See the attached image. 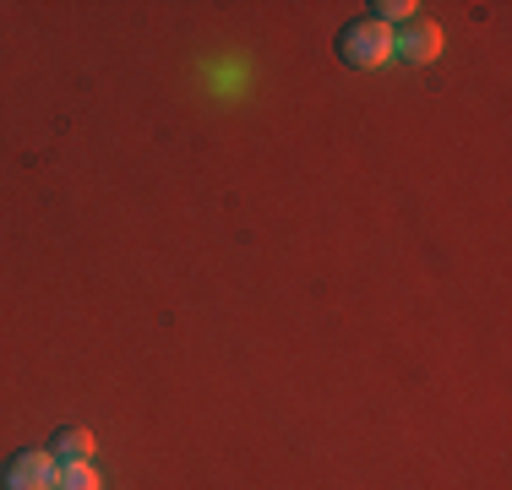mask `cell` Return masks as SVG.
I'll return each instance as SVG.
<instances>
[{"label":"cell","instance_id":"obj_5","mask_svg":"<svg viewBox=\"0 0 512 490\" xmlns=\"http://www.w3.org/2000/svg\"><path fill=\"white\" fill-rule=\"evenodd\" d=\"M55 490H104V480H99V469H93V463H60Z\"/></svg>","mask_w":512,"mask_h":490},{"label":"cell","instance_id":"obj_6","mask_svg":"<svg viewBox=\"0 0 512 490\" xmlns=\"http://www.w3.org/2000/svg\"><path fill=\"white\" fill-rule=\"evenodd\" d=\"M414 11H420L414 0H371V22H382V28H393V22L404 28V22H414Z\"/></svg>","mask_w":512,"mask_h":490},{"label":"cell","instance_id":"obj_3","mask_svg":"<svg viewBox=\"0 0 512 490\" xmlns=\"http://www.w3.org/2000/svg\"><path fill=\"white\" fill-rule=\"evenodd\" d=\"M393 55L398 60H409V66H425V60H436L442 55V28L436 22H404V28L393 33Z\"/></svg>","mask_w":512,"mask_h":490},{"label":"cell","instance_id":"obj_1","mask_svg":"<svg viewBox=\"0 0 512 490\" xmlns=\"http://www.w3.org/2000/svg\"><path fill=\"white\" fill-rule=\"evenodd\" d=\"M338 60L355 66V71L387 66V60H393V28H382V22H371V17L349 22V28L338 33Z\"/></svg>","mask_w":512,"mask_h":490},{"label":"cell","instance_id":"obj_2","mask_svg":"<svg viewBox=\"0 0 512 490\" xmlns=\"http://www.w3.org/2000/svg\"><path fill=\"white\" fill-rule=\"evenodd\" d=\"M55 474H60L55 452L50 447H28V452H17V458H6L0 485L6 490H55Z\"/></svg>","mask_w":512,"mask_h":490},{"label":"cell","instance_id":"obj_4","mask_svg":"<svg viewBox=\"0 0 512 490\" xmlns=\"http://www.w3.org/2000/svg\"><path fill=\"white\" fill-rule=\"evenodd\" d=\"M93 431L88 425H60V431L50 436V452H55V463H93Z\"/></svg>","mask_w":512,"mask_h":490}]
</instances>
